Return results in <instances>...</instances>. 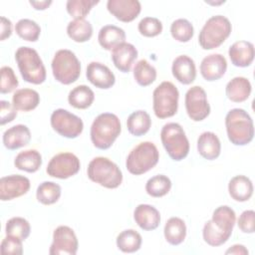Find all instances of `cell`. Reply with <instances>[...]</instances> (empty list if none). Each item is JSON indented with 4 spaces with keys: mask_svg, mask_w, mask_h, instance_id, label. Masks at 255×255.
Masks as SVG:
<instances>
[{
    "mask_svg": "<svg viewBox=\"0 0 255 255\" xmlns=\"http://www.w3.org/2000/svg\"><path fill=\"white\" fill-rule=\"evenodd\" d=\"M197 151L207 160L216 159L221 151V143L218 136L212 131L202 132L197 139Z\"/></svg>",
    "mask_w": 255,
    "mask_h": 255,
    "instance_id": "24",
    "label": "cell"
},
{
    "mask_svg": "<svg viewBox=\"0 0 255 255\" xmlns=\"http://www.w3.org/2000/svg\"><path fill=\"white\" fill-rule=\"evenodd\" d=\"M12 104L17 111L30 112L40 104V95L33 89H19L13 94Z\"/></svg>",
    "mask_w": 255,
    "mask_h": 255,
    "instance_id": "28",
    "label": "cell"
},
{
    "mask_svg": "<svg viewBox=\"0 0 255 255\" xmlns=\"http://www.w3.org/2000/svg\"><path fill=\"white\" fill-rule=\"evenodd\" d=\"M87 173L92 181L109 189L119 187L123 181V173L120 167L104 156L93 158L88 165Z\"/></svg>",
    "mask_w": 255,
    "mask_h": 255,
    "instance_id": "5",
    "label": "cell"
},
{
    "mask_svg": "<svg viewBox=\"0 0 255 255\" xmlns=\"http://www.w3.org/2000/svg\"><path fill=\"white\" fill-rule=\"evenodd\" d=\"M30 189V180L20 174L3 176L0 179V199L12 200L26 194Z\"/></svg>",
    "mask_w": 255,
    "mask_h": 255,
    "instance_id": "15",
    "label": "cell"
},
{
    "mask_svg": "<svg viewBox=\"0 0 255 255\" xmlns=\"http://www.w3.org/2000/svg\"><path fill=\"white\" fill-rule=\"evenodd\" d=\"M159 159L155 144L151 141H142L133 147L126 160L128 171L133 175H140L153 168Z\"/></svg>",
    "mask_w": 255,
    "mask_h": 255,
    "instance_id": "7",
    "label": "cell"
},
{
    "mask_svg": "<svg viewBox=\"0 0 255 255\" xmlns=\"http://www.w3.org/2000/svg\"><path fill=\"white\" fill-rule=\"evenodd\" d=\"M4 146L9 150H15L27 145L31 140V132L27 126L16 125L6 129L2 136Z\"/></svg>",
    "mask_w": 255,
    "mask_h": 255,
    "instance_id": "22",
    "label": "cell"
},
{
    "mask_svg": "<svg viewBox=\"0 0 255 255\" xmlns=\"http://www.w3.org/2000/svg\"><path fill=\"white\" fill-rule=\"evenodd\" d=\"M107 9L118 20L128 23L139 15L141 5L137 0H109Z\"/></svg>",
    "mask_w": 255,
    "mask_h": 255,
    "instance_id": "16",
    "label": "cell"
},
{
    "mask_svg": "<svg viewBox=\"0 0 255 255\" xmlns=\"http://www.w3.org/2000/svg\"><path fill=\"white\" fill-rule=\"evenodd\" d=\"M138 32L144 37H155L162 32V23L155 17H144L137 25Z\"/></svg>",
    "mask_w": 255,
    "mask_h": 255,
    "instance_id": "42",
    "label": "cell"
},
{
    "mask_svg": "<svg viewBox=\"0 0 255 255\" xmlns=\"http://www.w3.org/2000/svg\"><path fill=\"white\" fill-rule=\"evenodd\" d=\"M137 58V50L130 43H122L112 51V60L115 67L123 73H128Z\"/></svg>",
    "mask_w": 255,
    "mask_h": 255,
    "instance_id": "21",
    "label": "cell"
},
{
    "mask_svg": "<svg viewBox=\"0 0 255 255\" xmlns=\"http://www.w3.org/2000/svg\"><path fill=\"white\" fill-rule=\"evenodd\" d=\"M30 231V223L23 217H12L6 222V235H12L24 241L29 237Z\"/></svg>",
    "mask_w": 255,
    "mask_h": 255,
    "instance_id": "40",
    "label": "cell"
},
{
    "mask_svg": "<svg viewBox=\"0 0 255 255\" xmlns=\"http://www.w3.org/2000/svg\"><path fill=\"white\" fill-rule=\"evenodd\" d=\"M170 188L171 181L163 174H157L150 177L145 184V191L151 197H162L169 192Z\"/></svg>",
    "mask_w": 255,
    "mask_h": 255,
    "instance_id": "37",
    "label": "cell"
},
{
    "mask_svg": "<svg viewBox=\"0 0 255 255\" xmlns=\"http://www.w3.org/2000/svg\"><path fill=\"white\" fill-rule=\"evenodd\" d=\"M51 67L55 80L63 85L76 82L81 75V63L75 53L68 49L56 52Z\"/></svg>",
    "mask_w": 255,
    "mask_h": 255,
    "instance_id": "9",
    "label": "cell"
},
{
    "mask_svg": "<svg viewBox=\"0 0 255 255\" xmlns=\"http://www.w3.org/2000/svg\"><path fill=\"white\" fill-rule=\"evenodd\" d=\"M232 26L228 18L222 15L210 17L198 35V42L202 49L212 50L219 47L231 34Z\"/></svg>",
    "mask_w": 255,
    "mask_h": 255,
    "instance_id": "6",
    "label": "cell"
},
{
    "mask_svg": "<svg viewBox=\"0 0 255 255\" xmlns=\"http://www.w3.org/2000/svg\"><path fill=\"white\" fill-rule=\"evenodd\" d=\"M88 81L99 89L108 90L116 83V77L110 68L100 62H91L87 67Z\"/></svg>",
    "mask_w": 255,
    "mask_h": 255,
    "instance_id": "17",
    "label": "cell"
},
{
    "mask_svg": "<svg viewBox=\"0 0 255 255\" xmlns=\"http://www.w3.org/2000/svg\"><path fill=\"white\" fill-rule=\"evenodd\" d=\"M228 55L231 63L235 67H248L252 64L254 60V45L249 41H237L229 47Z\"/></svg>",
    "mask_w": 255,
    "mask_h": 255,
    "instance_id": "19",
    "label": "cell"
},
{
    "mask_svg": "<svg viewBox=\"0 0 255 255\" xmlns=\"http://www.w3.org/2000/svg\"><path fill=\"white\" fill-rule=\"evenodd\" d=\"M151 127L150 116L143 110L131 113L127 120V128L130 134L141 136L145 134Z\"/></svg>",
    "mask_w": 255,
    "mask_h": 255,
    "instance_id": "30",
    "label": "cell"
},
{
    "mask_svg": "<svg viewBox=\"0 0 255 255\" xmlns=\"http://www.w3.org/2000/svg\"><path fill=\"white\" fill-rule=\"evenodd\" d=\"M68 36L77 43L89 41L93 35V26L86 19H76L67 26Z\"/></svg>",
    "mask_w": 255,
    "mask_h": 255,
    "instance_id": "33",
    "label": "cell"
},
{
    "mask_svg": "<svg viewBox=\"0 0 255 255\" xmlns=\"http://www.w3.org/2000/svg\"><path fill=\"white\" fill-rule=\"evenodd\" d=\"M252 91V86L250 81L244 77H235L230 80L225 88V93L228 98L233 103L245 102Z\"/></svg>",
    "mask_w": 255,
    "mask_h": 255,
    "instance_id": "26",
    "label": "cell"
},
{
    "mask_svg": "<svg viewBox=\"0 0 255 255\" xmlns=\"http://www.w3.org/2000/svg\"><path fill=\"white\" fill-rule=\"evenodd\" d=\"M171 72L175 80L183 85H190L196 78L194 61L186 55H180L173 60Z\"/></svg>",
    "mask_w": 255,
    "mask_h": 255,
    "instance_id": "20",
    "label": "cell"
},
{
    "mask_svg": "<svg viewBox=\"0 0 255 255\" xmlns=\"http://www.w3.org/2000/svg\"><path fill=\"white\" fill-rule=\"evenodd\" d=\"M61 186L53 181H44L40 183L36 190L37 200L44 205L56 203L61 196Z\"/></svg>",
    "mask_w": 255,
    "mask_h": 255,
    "instance_id": "35",
    "label": "cell"
},
{
    "mask_svg": "<svg viewBox=\"0 0 255 255\" xmlns=\"http://www.w3.org/2000/svg\"><path fill=\"white\" fill-rule=\"evenodd\" d=\"M179 93L177 88L168 81L160 83L152 93V109L158 119L173 117L178 109Z\"/></svg>",
    "mask_w": 255,
    "mask_h": 255,
    "instance_id": "10",
    "label": "cell"
},
{
    "mask_svg": "<svg viewBox=\"0 0 255 255\" xmlns=\"http://www.w3.org/2000/svg\"><path fill=\"white\" fill-rule=\"evenodd\" d=\"M1 112H0V124L4 126L5 124L11 123L17 117V110L14 108L13 104H10L8 101L2 100L0 102Z\"/></svg>",
    "mask_w": 255,
    "mask_h": 255,
    "instance_id": "46",
    "label": "cell"
},
{
    "mask_svg": "<svg viewBox=\"0 0 255 255\" xmlns=\"http://www.w3.org/2000/svg\"><path fill=\"white\" fill-rule=\"evenodd\" d=\"M122 131L121 121L112 113L100 114L91 126V140L99 149L110 148Z\"/></svg>",
    "mask_w": 255,
    "mask_h": 255,
    "instance_id": "2",
    "label": "cell"
},
{
    "mask_svg": "<svg viewBox=\"0 0 255 255\" xmlns=\"http://www.w3.org/2000/svg\"><path fill=\"white\" fill-rule=\"evenodd\" d=\"M1 73V86L0 92L1 94H8L13 92L19 85L18 79L11 67L3 66L0 69Z\"/></svg>",
    "mask_w": 255,
    "mask_h": 255,
    "instance_id": "43",
    "label": "cell"
},
{
    "mask_svg": "<svg viewBox=\"0 0 255 255\" xmlns=\"http://www.w3.org/2000/svg\"><path fill=\"white\" fill-rule=\"evenodd\" d=\"M98 3L99 1L96 0H69L66 3V9L75 20L85 19L92 8Z\"/></svg>",
    "mask_w": 255,
    "mask_h": 255,
    "instance_id": "41",
    "label": "cell"
},
{
    "mask_svg": "<svg viewBox=\"0 0 255 255\" xmlns=\"http://www.w3.org/2000/svg\"><path fill=\"white\" fill-rule=\"evenodd\" d=\"M133 219L141 229L150 231L158 227L160 223V214L152 205L138 204L133 211Z\"/></svg>",
    "mask_w": 255,
    "mask_h": 255,
    "instance_id": "23",
    "label": "cell"
},
{
    "mask_svg": "<svg viewBox=\"0 0 255 255\" xmlns=\"http://www.w3.org/2000/svg\"><path fill=\"white\" fill-rule=\"evenodd\" d=\"M235 221L236 214L231 207L227 205L217 207L212 213V218L203 226L204 241L213 247L223 245L230 238Z\"/></svg>",
    "mask_w": 255,
    "mask_h": 255,
    "instance_id": "1",
    "label": "cell"
},
{
    "mask_svg": "<svg viewBox=\"0 0 255 255\" xmlns=\"http://www.w3.org/2000/svg\"><path fill=\"white\" fill-rule=\"evenodd\" d=\"M14 165L19 170L29 173L36 172L42 165V155L36 149H26L16 155Z\"/></svg>",
    "mask_w": 255,
    "mask_h": 255,
    "instance_id": "31",
    "label": "cell"
},
{
    "mask_svg": "<svg viewBox=\"0 0 255 255\" xmlns=\"http://www.w3.org/2000/svg\"><path fill=\"white\" fill-rule=\"evenodd\" d=\"M79 242L74 230L66 225L58 226L53 232V242L50 246L51 255H75Z\"/></svg>",
    "mask_w": 255,
    "mask_h": 255,
    "instance_id": "14",
    "label": "cell"
},
{
    "mask_svg": "<svg viewBox=\"0 0 255 255\" xmlns=\"http://www.w3.org/2000/svg\"><path fill=\"white\" fill-rule=\"evenodd\" d=\"M20 238L6 235V237L2 240L0 251L2 254H11V255H21L23 253V244Z\"/></svg>",
    "mask_w": 255,
    "mask_h": 255,
    "instance_id": "44",
    "label": "cell"
},
{
    "mask_svg": "<svg viewBox=\"0 0 255 255\" xmlns=\"http://www.w3.org/2000/svg\"><path fill=\"white\" fill-rule=\"evenodd\" d=\"M95 100V94L91 88L86 85H80L70 91L68 95L69 104L75 109L85 110L92 106Z\"/></svg>",
    "mask_w": 255,
    "mask_h": 255,
    "instance_id": "32",
    "label": "cell"
},
{
    "mask_svg": "<svg viewBox=\"0 0 255 255\" xmlns=\"http://www.w3.org/2000/svg\"><path fill=\"white\" fill-rule=\"evenodd\" d=\"M125 40L126 32L116 25H106L99 31V44L107 51H113L117 46L125 43Z\"/></svg>",
    "mask_w": 255,
    "mask_h": 255,
    "instance_id": "25",
    "label": "cell"
},
{
    "mask_svg": "<svg viewBox=\"0 0 255 255\" xmlns=\"http://www.w3.org/2000/svg\"><path fill=\"white\" fill-rule=\"evenodd\" d=\"M225 127L228 139L234 145H246L254 136L253 121L243 109H232L225 117Z\"/></svg>",
    "mask_w": 255,
    "mask_h": 255,
    "instance_id": "3",
    "label": "cell"
},
{
    "mask_svg": "<svg viewBox=\"0 0 255 255\" xmlns=\"http://www.w3.org/2000/svg\"><path fill=\"white\" fill-rule=\"evenodd\" d=\"M16 34L23 40L29 42H36L41 33L40 26L31 19H20L15 25Z\"/></svg>",
    "mask_w": 255,
    "mask_h": 255,
    "instance_id": "38",
    "label": "cell"
},
{
    "mask_svg": "<svg viewBox=\"0 0 255 255\" xmlns=\"http://www.w3.org/2000/svg\"><path fill=\"white\" fill-rule=\"evenodd\" d=\"M170 34L174 40L181 43H186L193 37L194 29L188 20L179 18L172 22L170 26Z\"/></svg>",
    "mask_w": 255,
    "mask_h": 255,
    "instance_id": "39",
    "label": "cell"
},
{
    "mask_svg": "<svg viewBox=\"0 0 255 255\" xmlns=\"http://www.w3.org/2000/svg\"><path fill=\"white\" fill-rule=\"evenodd\" d=\"M199 69L204 80L213 82L224 76L227 70V61L221 54H210L203 58Z\"/></svg>",
    "mask_w": 255,
    "mask_h": 255,
    "instance_id": "18",
    "label": "cell"
},
{
    "mask_svg": "<svg viewBox=\"0 0 255 255\" xmlns=\"http://www.w3.org/2000/svg\"><path fill=\"white\" fill-rule=\"evenodd\" d=\"M226 254H235V255H247L248 250L242 244H234L225 251Z\"/></svg>",
    "mask_w": 255,
    "mask_h": 255,
    "instance_id": "48",
    "label": "cell"
},
{
    "mask_svg": "<svg viewBox=\"0 0 255 255\" xmlns=\"http://www.w3.org/2000/svg\"><path fill=\"white\" fill-rule=\"evenodd\" d=\"M185 110L188 117L194 122H201L210 114V106L206 93L200 86H193L185 94Z\"/></svg>",
    "mask_w": 255,
    "mask_h": 255,
    "instance_id": "13",
    "label": "cell"
},
{
    "mask_svg": "<svg viewBox=\"0 0 255 255\" xmlns=\"http://www.w3.org/2000/svg\"><path fill=\"white\" fill-rule=\"evenodd\" d=\"M50 122L53 129L66 138H76L84 129L82 119L64 109L55 110Z\"/></svg>",
    "mask_w": 255,
    "mask_h": 255,
    "instance_id": "11",
    "label": "cell"
},
{
    "mask_svg": "<svg viewBox=\"0 0 255 255\" xmlns=\"http://www.w3.org/2000/svg\"><path fill=\"white\" fill-rule=\"evenodd\" d=\"M238 227L244 233H254L255 231V212L254 210H245L238 218Z\"/></svg>",
    "mask_w": 255,
    "mask_h": 255,
    "instance_id": "45",
    "label": "cell"
},
{
    "mask_svg": "<svg viewBox=\"0 0 255 255\" xmlns=\"http://www.w3.org/2000/svg\"><path fill=\"white\" fill-rule=\"evenodd\" d=\"M30 5L34 7L35 10H45L47 9L51 4L52 1L51 0H44V1H29Z\"/></svg>",
    "mask_w": 255,
    "mask_h": 255,
    "instance_id": "49",
    "label": "cell"
},
{
    "mask_svg": "<svg viewBox=\"0 0 255 255\" xmlns=\"http://www.w3.org/2000/svg\"><path fill=\"white\" fill-rule=\"evenodd\" d=\"M160 139L167 154L174 161H180L187 156L189 152V141L179 124H165L160 131Z\"/></svg>",
    "mask_w": 255,
    "mask_h": 255,
    "instance_id": "8",
    "label": "cell"
},
{
    "mask_svg": "<svg viewBox=\"0 0 255 255\" xmlns=\"http://www.w3.org/2000/svg\"><path fill=\"white\" fill-rule=\"evenodd\" d=\"M133 78L141 87L151 85L156 79V70L146 60H139L133 68Z\"/></svg>",
    "mask_w": 255,
    "mask_h": 255,
    "instance_id": "36",
    "label": "cell"
},
{
    "mask_svg": "<svg viewBox=\"0 0 255 255\" xmlns=\"http://www.w3.org/2000/svg\"><path fill=\"white\" fill-rule=\"evenodd\" d=\"M228 192L236 201H247L253 194L252 181L245 175H236L232 177L228 183Z\"/></svg>",
    "mask_w": 255,
    "mask_h": 255,
    "instance_id": "27",
    "label": "cell"
},
{
    "mask_svg": "<svg viewBox=\"0 0 255 255\" xmlns=\"http://www.w3.org/2000/svg\"><path fill=\"white\" fill-rule=\"evenodd\" d=\"M163 234L165 240L173 246L181 244L186 236L185 222L179 217H170L164 225Z\"/></svg>",
    "mask_w": 255,
    "mask_h": 255,
    "instance_id": "29",
    "label": "cell"
},
{
    "mask_svg": "<svg viewBox=\"0 0 255 255\" xmlns=\"http://www.w3.org/2000/svg\"><path fill=\"white\" fill-rule=\"evenodd\" d=\"M141 235L133 229H126L122 231L116 240L117 247L125 253H133L139 250L141 246Z\"/></svg>",
    "mask_w": 255,
    "mask_h": 255,
    "instance_id": "34",
    "label": "cell"
},
{
    "mask_svg": "<svg viewBox=\"0 0 255 255\" xmlns=\"http://www.w3.org/2000/svg\"><path fill=\"white\" fill-rule=\"evenodd\" d=\"M80 159L72 152H60L54 155L46 168L48 175L59 179H67L79 172Z\"/></svg>",
    "mask_w": 255,
    "mask_h": 255,
    "instance_id": "12",
    "label": "cell"
},
{
    "mask_svg": "<svg viewBox=\"0 0 255 255\" xmlns=\"http://www.w3.org/2000/svg\"><path fill=\"white\" fill-rule=\"evenodd\" d=\"M12 34V23L9 19L2 16L1 17V33H0V40L4 41L5 39L9 38Z\"/></svg>",
    "mask_w": 255,
    "mask_h": 255,
    "instance_id": "47",
    "label": "cell"
},
{
    "mask_svg": "<svg viewBox=\"0 0 255 255\" xmlns=\"http://www.w3.org/2000/svg\"><path fill=\"white\" fill-rule=\"evenodd\" d=\"M20 74L27 83L40 85L46 80V68L38 52L30 47H19L15 52Z\"/></svg>",
    "mask_w": 255,
    "mask_h": 255,
    "instance_id": "4",
    "label": "cell"
}]
</instances>
